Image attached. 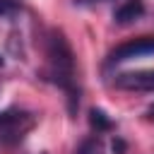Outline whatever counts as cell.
<instances>
[{
	"label": "cell",
	"mask_w": 154,
	"mask_h": 154,
	"mask_svg": "<svg viewBox=\"0 0 154 154\" xmlns=\"http://www.w3.org/2000/svg\"><path fill=\"white\" fill-rule=\"evenodd\" d=\"M46 77L55 82L67 94V108L70 113H77L79 103V87L75 77V53L65 38L63 31L51 29L46 34Z\"/></svg>",
	"instance_id": "obj_1"
},
{
	"label": "cell",
	"mask_w": 154,
	"mask_h": 154,
	"mask_svg": "<svg viewBox=\"0 0 154 154\" xmlns=\"http://www.w3.org/2000/svg\"><path fill=\"white\" fill-rule=\"evenodd\" d=\"M34 125H36V116L29 111H22V108L0 111V144L2 147L19 144L31 132Z\"/></svg>",
	"instance_id": "obj_2"
},
{
	"label": "cell",
	"mask_w": 154,
	"mask_h": 154,
	"mask_svg": "<svg viewBox=\"0 0 154 154\" xmlns=\"http://www.w3.org/2000/svg\"><path fill=\"white\" fill-rule=\"evenodd\" d=\"M152 53H154V36H140V38H132V41L116 46L108 53V63H123V60H132V58L152 55Z\"/></svg>",
	"instance_id": "obj_3"
},
{
	"label": "cell",
	"mask_w": 154,
	"mask_h": 154,
	"mask_svg": "<svg viewBox=\"0 0 154 154\" xmlns=\"http://www.w3.org/2000/svg\"><path fill=\"white\" fill-rule=\"evenodd\" d=\"M113 84L125 91H154V70H132L116 75Z\"/></svg>",
	"instance_id": "obj_4"
},
{
	"label": "cell",
	"mask_w": 154,
	"mask_h": 154,
	"mask_svg": "<svg viewBox=\"0 0 154 154\" xmlns=\"http://www.w3.org/2000/svg\"><path fill=\"white\" fill-rule=\"evenodd\" d=\"M144 14V0H125L116 12H113V22L116 24H132Z\"/></svg>",
	"instance_id": "obj_5"
},
{
	"label": "cell",
	"mask_w": 154,
	"mask_h": 154,
	"mask_svg": "<svg viewBox=\"0 0 154 154\" xmlns=\"http://www.w3.org/2000/svg\"><path fill=\"white\" fill-rule=\"evenodd\" d=\"M89 123H91V128H94L96 132H106V130L113 128V120H111L101 108H91V111H89Z\"/></svg>",
	"instance_id": "obj_6"
},
{
	"label": "cell",
	"mask_w": 154,
	"mask_h": 154,
	"mask_svg": "<svg viewBox=\"0 0 154 154\" xmlns=\"http://www.w3.org/2000/svg\"><path fill=\"white\" fill-rule=\"evenodd\" d=\"M75 154H106V149H103V142L99 137H89V140L77 144Z\"/></svg>",
	"instance_id": "obj_7"
},
{
	"label": "cell",
	"mask_w": 154,
	"mask_h": 154,
	"mask_svg": "<svg viewBox=\"0 0 154 154\" xmlns=\"http://www.w3.org/2000/svg\"><path fill=\"white\" fill-rule=\"evenodd\" d=\"M17 10H19V7H17V2H12V0H0V14L12 17Z\"/></svg>",
	"instance_id": "obj_8"
},
{
	"label": "cell",
	"mask_w": 154,
	"mask_h": 154,
	"mask_svg": "<svg viewBox=\"0 0 154 154\" xmlns=\"http://www.w3.org/2000/svg\"><path fill=\"white\" fill-rule=\"evenodd\" d=\"M113 152H116V154H123V152H125V142H123V140H113Z\"/></svg>",
	"instance_id": "obj_9"
},
{
	"label": "cell",
	"mask_w": 154,
	"mask_h": 154,
	"mask_svg": "<svg viewBox=\"0 0 154 154\" xmlns=\"http://www.w3.org/2000/svg\"><path fill=\"white\" fill-rule=\"evenodd\" d=\"M144 116H147V120H154V103L147 108V113H144Z\"/></svg>",
	"instance_id": "obj_10"
},
{
	"label": "cell",
	"mask_w": 154,
	"mask_h": 154,
	"mask_svg": "<svg viewBox=\"0 0 154 154\" xmlns=\"http://www.w3.org/2000/svg\"><path fill=\"white\" fill-rule=\"evenodd\" d=\"M79 2H101V0H79Z\"/></svg>",
	"instance_id": "obj_11"
},
{
	"label": "cell",
	"mask_w": 154,
	"mask_h": 154,
	"mask_svg": "<svg viewBox=\"0 0 154 154\" xmlns=\"http://www.w3.org/2000/svg\"><path fill=\"white\" fill-rule=\"evenodd\" d=\"M0 67H2V58H0Z\"/></svg>",
	"instance_id": "obj_12"
}]
</instances>
